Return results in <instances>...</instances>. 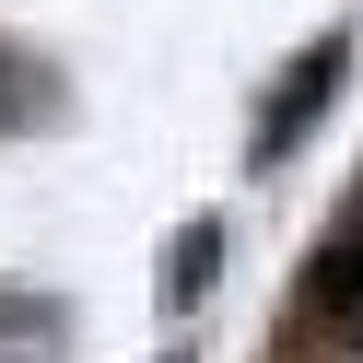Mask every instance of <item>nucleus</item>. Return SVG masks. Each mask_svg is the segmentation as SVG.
Listing matches in <instances>:
<instances>
[{
    "label": "nucleus",
    "instance_id": "nucleus-1",
    "mask_svg": "<svg viewBox=\"0 0 363 363\" xmlns=\"http://www.w3.org/2000/svg\"><path fill=\"white\" fill-rule=\"evenodd\" d=\"M340 71H352V35H316V48L281 71V94H269V118H258V152H293V141H305V129H316V106L340 94Z\"/></svg>",
    "mask_w": 363,
    "mask_h": 363
},
{
    "label": "nucleus",
    "instance_id": "nucleus-2",
    "mask_svg": "<svg viewBox=\"0 0 363 363\" xmlns=\"http://www.w3.org/2000/svg\"><path fill=\"white\" fill-rule=\"evenodd\" d=\"M305 305H316V328L363 340V199L340 211V235L316 246V269H305Z\"/></svg>",
    "mask_w": 363,
    "mask_h": 363
},
{
    "label": "nucleus",
    "instance_id": "nucleus-3",
    "mask_svg": "<svg viewBox=\"0 0 363 363\" xmlns=\"http://www.w3.org/2000/svg\"><path fill=\"white\" fill-rule=\"evenodd\" d=\"M211 258H223V223H188V235L164 246V305H199V293H211Z\"/></svg>",
    "mask_w": 363,
    "mask_h": 363
},
{
    "label": "nucleus",
    "instance_id": "nucleus-4",
    "mask_svg": "<svg viewBox=\"0 0 363 363\" xmlns=\"http://www.w3.org/2000/svg\"><path fill=\"white\" fill-rule=\"evenodd\" d=\"M0 340H12V352H48V340H59V305H0Z\"/></svg>",
    "mask_w": 363,
    "mask_h": 363
}]
</instances>
